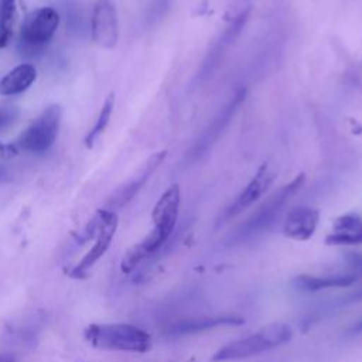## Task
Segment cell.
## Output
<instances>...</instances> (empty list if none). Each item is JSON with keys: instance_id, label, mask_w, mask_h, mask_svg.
Here are the masks:
<instances>
[{"instance_id": "obj_13", "label": "cell", "mask_w": 362, "mask_h": 362, "mask_svg": "<svg viewBox=\"0 0 362 362\" xmlns=\"http://www.w3.org/2000/svg\"><path fill=\"white\" fill-rule=\"evenodd\" d=\"M327 245H362V218L356 214L338 216L332 223L331 233L325 238Z\"/></svg>"}, {"instance_id": "obj_6", "label": "cell", "mask_w": 362, "mask_h": 362, "mask_svg": "<svg viewBox=\"0 0 362 362\" xmlns=\"http://www.w3.org/2000/svg\"><path fill=\"white\" fill-rule=\"evenodd\" d=\"M305 182V174L300 173L297 174L290 182L280 187L277 191H274L259 208L253 212V215L247 219L245 223V232L253 233L257 230H262L267 228L272 222H274L276 216L281 211V208L303 188Z\"/></svg>"}, {"instance_id": "obj_4", "label": "cell", "mask_w": 362, "mask_h": 362, "mask_svg": "<svg viewBox=\"0 0 362 362\" xmlns=\"http://www.w3.org/2000/svg\"><path fill=\"white\" fill-rule=\"evenodd\" d=\"M59 24V14L52 7H40L31 11L20 30L17 49L25 58L40 57L51 42Z\"/></svg>"}, {"instance_id": "obj_16", "label": "cell", "mask_w": 362, "mask_h": 362, "mask_svg": "<svg viewBox=\"0 0 362 362\" xmlns=\"http://www.w3.org/2000/svg\"><path fill=\"white\" fill-rule=\"evenodd\" d=\"M356 274H335V276H324V277H315V276H301L297 280V287L305 291H317L324 288H332V287H348L356 281Z\"/></svg>"}, {"instance_id": "obj_1", "label": "cell", "mask_w": 362, "mask_h": 362, "mask_svg": "<svg viewBox=\"0 0 362 362\" xmlns=\"http://www.w3.org/2000/svg\"><path fill=\"white\" fill-rule=\"evenodd\" d=\"M181 204V189L178 184H171L156 202L151 219L153 229L150 233L139 243L132 246L123 256L120 267L123 272L130 273L140 262L154 255L171 236L177 219Z\"/></svg>"}, {"instance_id": "obj_2", "label": "cell", "mask_w": 362, "mask_h": 362, "mask_svg": "<svg viewBox=\"0 0 362 362\" xmlns=\"http://www.w3.org/2000/svg\"><path fill=\"white\" fill-rule=\"evenodd\" d=\"M83 337L100 349L146 352L151 348V337L130 324H90L85 328Z\"/></svg>"}, {"instance_id": "obj_22", "label": "cell", "mask_w": 362, "mask_h": 362, "mask_svg": "<svg viewBox=\"0 0 362 362\" xmlns=\"http://www.w3.org/2000/svg\"><path fill=\"white\" fill-rule=\"evenodd\" d=\"M14 154H16L14 147L0 143V158H8V157H13Z\"/></svg>"}, {"instance_id": "obj_12", "label": "cell", "mask_w": 362, "mask_h": 362, "mask_svg": "<svg viewBox=\"0 0 362 362\" xmlns=\"http://www.w3.org/2000/svg\"><path fill=\"white\" fill-rule=\"evenodd\" d=\"M320 221V212L311 206H296L293 208L283 223V233L284 236L294 239V240H307L310 239Z\"/></svg>"}, {"instance_id": "obj_8", "label": "cell", "mask_w": 362, "mask_h": 362, "mask_svg": "<svg viewBox=\"0 0 362 362\" xmlns=\"http://www.w3.org/2000/svg\"><path fill=\"white\" fill-rule=\"evenodd\" d=\"M93 41L106 49L113 48L119 40V18L113 0H96L90 17Z\"/></svg>"}, {"instance_id": "obj_24", "label": "cell", "mask_w": 362, "mask_h": 362, "mask_svg": "<svg viewBox=\"0 0 362 362\" xmlns=\"http://www.w3.org/2000/svg\"><path fill=\"white\" fill-rule=\"evenodd\" d=\"M358 329H362V321L359 322V325H358Z\"/></svg>"}, {"instance_id": "obj_20", "label": "cell", "mask_w": 362, "mask_h": 362, "mask_svg": "<svg viewBox=\"0 0 362 362\" xmlns=\"http://www.w3.org/2000/svg\"><path fill=\"white\" fill-rule=\"evenodd\" d=\"M18 116L16 106H0V130L8 127Z\"/></svg>"}, {"instance_id": "obj_7", "label": "cell", "mask_w": 362, "mask_h": 362, "mask_svg": "<svg viewBox=\"0 0 362 362\" xmlns=\"http://www.w3.org/2000/svg\"><path fill=\"white\" fill-rule=\"evenodd\" d=\"M98 212L100 218V225L95 238V243L86 252V255L68 272V274L74 279H83L88 274V270L106 253L116 233L119 223L117 215L110 209H98Z\"/></svg>"}, {"instance_id": "obj_15", "label": "cell", "mask_w": 362, "mask_h": 362, "mask_svg": "<svg viewBox=\"0 0 362 362\" xmlns=\"http://www.w3.org/2000/svg\"><path fill=\"white\" fill-rule=\"evenodd\" d=\"M37 78V71L31 64H20L7 72L0 81V95L13 96L28 89Z\"/></svg>"}, {"instance_id": "obj_23", "label": "cell", "mask_w": 362, "mask_h": 362, "mask_svg": "<svg viewBox=\"0 0 362 362\" xmlns=\"http://www.w3.org/2000/svg\"><path fill=\"white\" fill-rule=\"evenodd\" d=\"M8 180H10V171L4 165H0V182H7Z\"/></svg>"}, {"instance_id": "obj_19", "label": "cell", "mask_w": 362, "mask_h": 362, "mask_svg": "<svg viewBox=\"0 0 362 362\" xmlns=\"http://www.w3.org/2000/svg\"><path fill=\"white\" fill-rule=\"evenodd\" d=\"M16 14V0H0V48L6 47L10 41Z\"/></svg>"}, {"instance_id": "obj_3", "label": "cell", "mask_w": 362, "mask_h": 362, "mask_svg": "<svg viewBox=\"0 0 362 362\" xmlns=\"http://www.w3.org/2000/svg\"><path fill=\"white\" fill-rule=\"evenodd\" d=\"M291 338V328L283 322H274L260 328L242 339L229 342L219 348L214 355V361L245 359L264 351L274 349Z\"/></svg>"}, {"instance_id": "obj_18", "label": "cell", "mask_w": 362, "mask_h": 362, "mask_svg": "<svg viewBox=\"0 0 362 362\" xmlns=\"http://www.w3.org/2000/svg\"><path fill=\"white\" fill-rule=\"evenodd\" d=\"M113 106H115V95L110 93V95L106 98V100H105V103H103V106H102V109H100V113H99V116H98V119H96V123L93 124V127L89 130V133H88L86 137H85V146H86L88 148H92V147H93V144H95V141L98 140V137H99V136L105 132V129L107 127L109 120H110V116H112V112H113Z\"/></svg>"}, {"instance_id": "obj_14", "label": "cell", "mask_w": 362, "mask_h": 362, "mask_svg": "<svg viewBox=\"0 0 362 362\" xmlns=\"http://www.w3.org/2000/svg\"><path fill=\"white\" fill-rule=\"evenodd\" d=\"M247 16H249V8L243 10L238 17H235V20L225 28V31L222 33V35L219 37V40L214 44L212 49L208 52L202 66H201V74L202 75H208L209 72H212V69L216 66V64L219 62L221 57L223 55V52H226V49L229 48V45L233 42V40L238 37V34L240 33V30L245 27L246 21H247Z\"/></svg>"}, {"instance_id": "obj_17", "label": "cell", "mask_w": 362, "mask_h": 362, "mask_svg": "<svg viewBox=\"0 0 362 362\" xmlns=\"http://www.w3.org/2000/svg\"><path fill=\"white\" fill-rule=\"evenodd\" d=\"M242 320L238 317H199L187 321H181L174 327L175 332H194L199 329H208L218 325L226 324H240Z\"/></svg>"}, {"instance_id": "obj_5", "label": "cell", "mask_w": 362, "mask_h": 362, "mask_svg": "<svg viewBox=\"0 0 362 362\" xmlns=\"http://www.w3.org/2000/svg\"><path fill=\"white\" fill-rule=\"evenodd\" d=\"M61 122V107L48 106L18 137L17 144L27 153L42 154L54 144Z\"/></svg>"}, {"instance_id": "obj_10", "label": "cell", "mask_w": 362, "mask_h": 362, "mask_svg": "<svg viewBox=\"0 0 362 362\" xmlns=\"http://www.w3.org/2000/svg\"><path fill=\"white\" fill-rule=\"evenodd\" d=\"M276 178V173L269 167L267 163H263L256 174L250 178V181L246 184V187L239 192V195L235 198V201L226 208L225 218H233L243 212L246 208L252 206L259 198H262L269 187L273 184Z\"/></svg>"}, {"instance_id": "obj_9", "label": "cell", "mask_w": 362, "mask_h": 362, "mask_svg": "<svg viewBox=\"0 0 362 362\" xmlns=\"http://www.w3.org/2000/svg\"><path fill=\"white\" fill-rule=\"evenodd\" d=\"M246 96V90L242 89L239 90L223 107L222 110L218 112V115L214 117V120L211 122V124L201 133L199 139H197V141L192 144L188 157L191 160H197L201 158L208 148H211V146L219 139V136L222 134V132L228 127L230 119L235 116L236 110L239 109L240 103L245 100Z\"/></svg>"}, {"instance_id": "obj_11", "label": "cell", "mask_w": 362, "mask_h": 362, "mask_svg": "<svg viewBox=\"0 0 362 362\" xmlns=\"http://www.w3.org/2000/svg\"><path fill=\"white\" fill-rule=\"evenodd\" d=\"M165 157H167V150H161V151H157V153L151 154L143 163V165L139 168L136 175L127 184L120 187L110 197V199L107 202L110 211L115 209V208H120L124 204H127L143 188V185L150 180V177L157 171V168L161 165V163L165 160Z\"/></svg>"}, {"instance_id": "obj_21", "label": "cell", "mask_w": 362, "mask_h": 362, "mask_svg": "<svg viewBox=\"0 0 362 362\" xmlns=\"http://www.w3.org/2000/svg\"><path fill=\"white\" fill-rule=\"evenodd\" d=\"M66 21H68V24H69V27L72 28V30H79V28H82V17H81V13L78 11V8L76 7H74V6H71L69 7V10H68V13H66Z\"/></svg>"}]
</instances>
